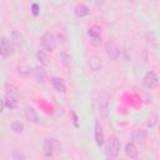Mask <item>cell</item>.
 <instances>
[{"label": "cell", "instance_id": "obj_12", "mask_svg": "<svg viewBox=\"0 0 160 160\" xmlns=\"http://www.w3.org/2000/svg\"><path fill=\"white\" fill-rule=\"evenodd\" d=\"M94 136H95L96 145L101 146L104 144V132H102V128H101V125L99 122L95 124V134H94Z\"/></svg>", "mask_w": 160, "mask_h": 160}, {"label": "cell", "instance_id": "obj_2", "mask_svg": "<svg viewBox=\"0 0 160 160\" xmlns=\"http://www.w3.org/2000/svg\"><path fill=\"white\" fill-rule=\"evenodd\" d=\"M18 100H19V92L15 88H10L6 94H5V100L4 104L8 109H15L18 106Z\"/></svg>", "mask_w": 160, "mask_h": 160}, {"label": "cell", "instance_id": "obj_11", "mask_svg": "<svg viewBox=\"0 0 160 160\" xmlns=\"http://www.w3.org/2000/svg\"><path fill=\"white\" fill-rule=\"evenodd\" d=\"M51 84L54 86V89L59 92H66V85L65 81L60 78H51Z\"/></svg>", "mask_w": 160, "mask_h": 160}, {"label": "cell", "instance_id": "obj_23", "mask_svg": "<svg viewBox=\"0 0 160 160\" xmlns=\"http://www.w3.org/2000/svg\"><path fill=\"white\" fill-rule=\"evenodd\" d=\"M91 44L94 45V46H98V45H100V42H101V36H96V38H91Z\"/></svg>", "mask_w": 160, "mask_h": 160}, {"label": "cell", "instance_id": "obj_3", "mask_svg": "<svg viewBox=\"0 0 160 160\" xmlns=\"http://www.w3.org/2000/svg\"><path fill=\"white\" fill-rule=\"evenodd\" d=\"M59 149H60V144L58 142L56 139H45L44 140L42 151H44V155L45 156H48V158L52 156Z\"/></svg>", "mask_w": 160, "mask_h": 160}, {"label": "cell", "instance_id": "obj_20", "mask_svg": "<svg viewBox=\"0 0 160 160\" xmlns=\"http://www.w3.org/2000/svg\"><path fill=\"white\" fill-rule=\"evenodd\" d=\"M10 128H11V130H12L14 132H16V134H20V132L24 131V124L20 122V121H14Z\"/></svg>", "mask_w": 160, "mask_h": 160}, {"label": "cell", "instance_id": "obj_21", "mask_svg": "<svg viewBox=\"0 0 160 160\" xmlns=\"http://www.w3.org/2000/svg\"><path fill=\"white\" fill-rule=\"evenodd\" d=\"M39 9H40V8H39L38 4H32V5H31V12H32L34 16H38V15H39Z\"/></svg>", "mask_w": 160, "mask_h": 160}, {"label": "cell", "instance_id": "obj_15", "mask_svg": "<svg viewBox=\"0 0 160 160\" xmlns=\"http://www.w3.org/2000/svg\"><path fill=\"white\" fill-rule=\"evenodd\" d=\"M24 114H25V118H26L29 121H31V122H34V124H36V122L39 121L38 114H36V111H35L32 108L26 106L25 110H24Z\"/></svg>", "mask_w": 160, "mask_h": 160}, {"label": "cell", "instance_id": "obj_19", "mask_svg": "<svg viewBox=\"0 0 160 160\" xmlns=\"http://www.w3.org/2000/svg\"><path fill=\"white\" fill-rule=\"evenodd\" d=\"M88 34H89V36H90V38L101 36V29H100V26H98V25H92V26H90V28H89Z\"/></svg>", "mask_w": 160, "mask_h": 160}, {"label": "cell", "instance_id": "obj_4", "mask_svg": "<svg viewBox=\"0 0 160 160\" xmlns=\"http://www.w3.org/2000/svg\"><path fill=\"white\" fill-rule=\"evenodd\" d=\"M40 45L44 50L46 51H52L56 48V40L55 36L50 32H45L41 38H40Z\"/></svg>", "mask_w": 160, "mask_h": 160}, {"label": "cell", "instance_id": "obj_17", "mask_svg": "<svg viewBox=\"0 0 160 160\" xmlns=\"http://www.w3.org/2000/svg\"><path fill=\"white\" fill-rule=\"evenodd\" d=\"M59 59H60V64H61L65 69H70V68H71V56H70L69 54L61 52L60 56H59Z\"/></svg>", "mask_w": 160, "mask_h": 160}, {"label": "cell", "instance_id": "obj_18", "mask_svg": "<svg viewBox=\"0 0 160 160\" xmlns=\"http://www.w3.org/2000/svg\"><path fill=\"white\" fill-rule=\"evenodd\" d=\"M36 58L40 61V64H42V65H48L49 64V56L44 50H39L36 52Z\"/></svg>", "mask_w": 160, "mask_h": 160}, {"label": "cell", "instance_id": "obj_8", "mask_svg": "<svg viewBox=\"0 0 160 160\" xmlns=\"http://www.w3.org/2000/svg\"><path fill=\"white\" fill-rule=\"evenodd\" d=\"M158 82H159V79H158L156 74L152 72V71L146 72L145 76L142 78V84L148 89H155L158 86Z\"/></svg>", "mask_w": 160, "mask_h": 160}, {"label": "cell", "instance_id": "obj_6", "mask_svg": "<svg viewBox=\"0 0 160 160\" xmlns=\"http://www.w3.org/2000/svg\"><path fill=\"white\" fill-rule=\"evenodd\" d=\"M105 52L111 60H116L120 56V48L115 41L109 40L105 42Z\"/></svg>", "mask_w": 160, "mask_h": 160}, {"label": "cell", "instance_id": "obj_10", "mask_svg": "<svg viewBox=\"0 0 160 160\" xmlns=\"http://www.w3.org/2000/svg\"><path fill=\"white\" fill-rule=\"evenodd\" d=\"M124 151H125L126 156H129L130 159H136L139 156V151H138V149H136V146H135L134 142H128L125 145Z\"/></svg>", "mask_w": 160, "mask_h": 160}, {"label": "cell", "instance_id": "obj_24", "mask_svg": "<svg viewBox=\"0 0 160 160\" xmlns=\"http://www.w3.org/2000/svg\"><path fill=\"white\" fill-rule=\"evenodd\" d=\"M4 106H5V104H4V100H1V99H0V112H2V110H4Z\"/></svg>", "mask_w": 160, "mask_h": 160}, {"label": "cell", "instance_id": "obj_14", "mask_svg": "<svg viewBox=\"0 0 160 160\" xmlns=\"http://www.w3.org/2000/svg\"><path fill=\"white\" fill-rule=\"evenodd\" d=\"M89 66H90V69L92 70V71H99L100 69H101V66H102V61H101V59L99 58V56H91L90 59H89Z\"/></svg>", "mask_w": 160, "mask_h": 160}, {"label": "cell", "instance_id": "obj_22", "mask_svg": "<svg viewBox=\"0 0 160 160\" xmlns=\"http://www.w3.org/2000/svg\"><path fill=\"white\" fill-rule=\"evenodd\" d=\"M156 119H158V116H156V115H152V118H151V119L149 118V121H148V126L152 128V126H154V125L156 124V121H158Z\"/></svg>", "mask_w": 160, "mask_h": 160}, {"label": "cell", "instance_id": "obj_1", "mask_svg": "<svg viewBox=\"0 0 160 160\" xmlns=\"http://www.w3.org/2000/svg\"><path fill=\"white\" fill-rule=\"evenodd\" d=\"M119 150H120V142H119V140L115 136L114 138H110L108 140L106 145H105V150H104L105 156L106 158H110V159H114V158L118 156Z\"/></svg>", "mask_w": 160, "mask_h": 160}, {"label": "cell", "instance_id": "obj_9", "mask_svg": "<svg viewBox=\"0 0 160 160\" xmlns=\"http://www.w3.org/2000/svg\"><path fill=\"white\" fill-rule=\"evenodd\" d=\"M31 75H32V78H34L38 82H45V80H46V72H45V70H44L42 68H40V66L35 68V69L32 70Z\"/></svg>", "mask_w": 160, "mask_h": 160}, {"label": "cell", "instance_id": "obj_5", "mask_svg": "<svg viewBox=\"0 0 160 160\" xmlns=\"http://www.w3.org/2000/svg\"><path fill=\"white\" fill-rule=\"evenodd\" d=\"M14 54V42L8 38L0 39V55L2 58H9Z\"/></svg>", "mask_w": 160, "mask_h": 160}, {"label": "cell", "instance_id": "obj_13", "mask_svg": "<svg viewBox=\"0 0 160 160\" xmlns=\"http://www.w3.org/2000/svg\"><path fill=\"white\" fill-rule=\"evenodd\" d=\"M131 138H132V141H134V142L142 145V144L145 142V140H146V132H145L144 130H135V131L132 132Z\"/></svg>", "mask_w": 160, "mask_h": 160}, {"label": "cell", "instance_id": "obj_7", "mask_svg": "<svg viewBox=\"0 0 160 160\" xmlns=\"http://www.w3.org/2000/svg\"><path fill=\"white\" fill-rule=\"evenodd\" d=\"M108 109H109V96L102 94L100 95V99L98 100V114L100 118H105L108 115Z\"/></svg>", "mask_w": 160, "mask_h": 160}, {"label": "cell", "instance_id": "obj_16", "mask_svg": "<svg viewBox=\"0 0 160 160\" xmlns=\"http://www.w3.org/2000/svg\"><path fill=\"white\" fill-rule=\"evenodd\" d=\"M74 11H75V15L78 18H84V16H86L89 14V8L86 5H84V4H79V5L75 6Z\"/></svg>", "mask_w": 160, "mask_h": 160}]
</instances>
